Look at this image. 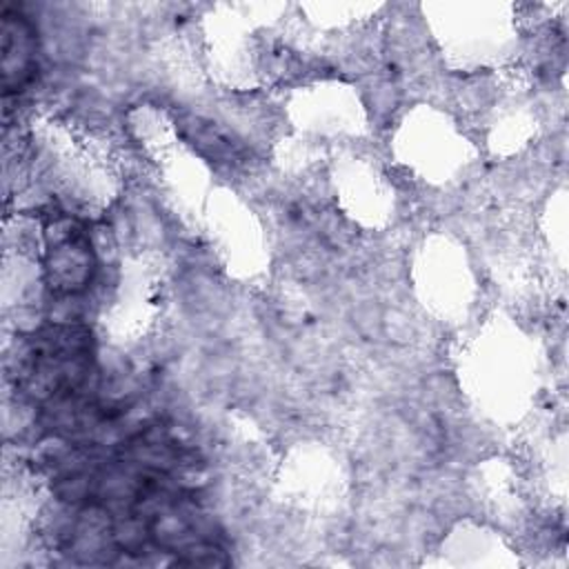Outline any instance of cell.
Listing matches in <instances>:
<instances>
[{"instance_id": "6da1fadb", "label": "cell", "mask_w": 569, "mask_h": 569, "mask_svg": "<svg viewBox=\"0 0 569 569\" xmlns=\"http://www.w3.org/2000/svg\"><path fill=\"white\" fill-rule=\"evenodd\" d=\"M33 29L22 16L4 13L2 18V76L4 91L22 87L31 78L36 40Z\"/></svg>"}]
</instances>
